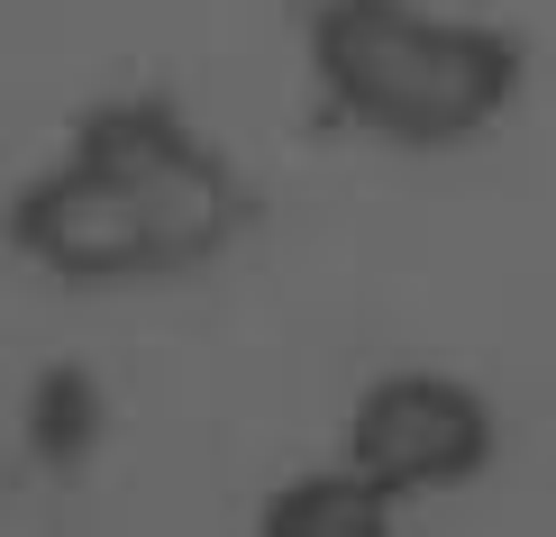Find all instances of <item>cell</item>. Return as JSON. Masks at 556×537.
I'll return each instance as SVG.
<instances>
[{
	"instance_id": "obj_2",
	"label": "cell",
	"mask_w": 556,
	"mask_h": 537,
	"mask_svg": "<svg viewBox=\"0 0 556 537\" xmlns=\"http://www.w3.org/2000/svg\"><path fill=\"white\" fill-rule=\"evenodd\" d=\"M311 82L356 137L402 155H447L511 119L529 55L511 28L429 10V0H319Z\"/></svg>"
},
{
	"instance_id": "obj_1",
	"label": "cell",
	"mask_w": 556,
	"mask_h": 537,
	"mask_svg": "<svg viewBox=\"0 0 556 537\" xmlns=\"http://www.w3.org/2000/svg\"><path fill=\"white\" fill-rule=\"evenodd\" d=\"M247 228L238 165L165 101H101L37 182L10 201V246L83 292L174 283L219 265Z\"/></svg>"
},
{
	"instance_id": "obj_3",
	"label": "cell",
	"mask_w": 556,
	"mask_h": 537,
	"mask_svg": "<svg viewBox=\"0 0 556 537\" xmlns=\"http://www.w3.org/2000/svg\"><path fill=\"white\" fill-rule=\"evenodd\" d=\"M493 456H502L493 401H483L466 373H438V365L375 373V383L346 401V419H338V464L365 474L383 501H402V510L483 483Z\"/></svg>"
},
{
	"instance_id": "obj_4",
	"label": "cell",
	"mask_w": 556,
	"mask_h": 537,
	"mask_svg": "<svg viewBox=\"0 0 556 537\" xmlns=\"http://www.w3.org/2000/svg\"><path fill=\"white\" fill-rule=\"evenodd\" d=\"M256 537H402V501H383L346 464H301L256 501Z\"/></svg>"
}]
</instances>
